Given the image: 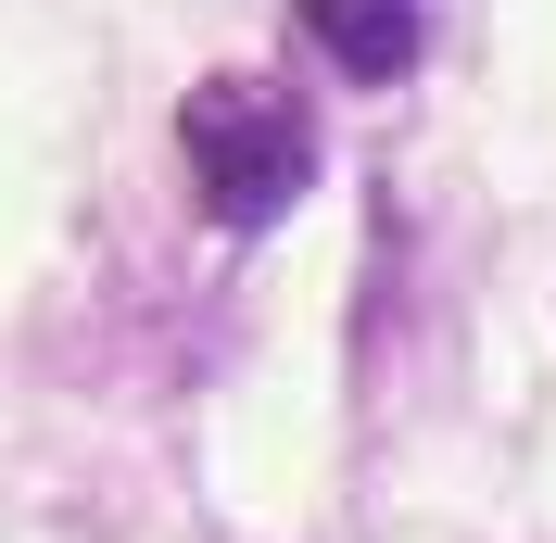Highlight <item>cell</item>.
Instances as JSON below:
<instances>
[{
    "label": "cell",
    "instance_id": "7a4b0ae2",
    "mask_svg": "<svg viewBox=\"0 0 556 543\" xmlns=\"http://www.w3.org/2000/svg\"><path fill=\"white\" fill-rule=\"evenodd\" d=\"M304 38L329 51L342 76H405L417 64V0H304Z\"/></svg>",
    "mask_w": 556,
    "mask_h": 543
},
{
    "label": "cell",
    "instance_id": "6da1fadb",
    "mask_svg": "<svg viewBox=\"0 0 556 543\" xmlns=\"http://www.w3.org/2000/svg\"><path fill=\"white\" fill-rule=\"evenodd\" d=\"M177 152H190V190H203L215 228H278V215L316 190V114L278 89V76H203L190 114H177Z\"/></svg>",
    "mask_w": 556,
    "mask_h": 543
}]
</instances>
